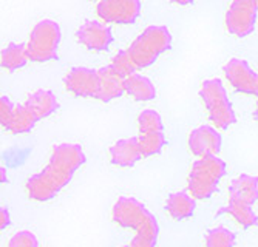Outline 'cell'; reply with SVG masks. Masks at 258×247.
Wrapping results in <instances>:
<instances>
[{"instance_id":"2e32d148","label":"cell","mask_w":258,"mask_h":247,"mask_svg":"<svg viewBox=\"0 0 258 247\" xmlns=\"http://www.w3.org/2000/svg\"><path fill=\"white\" fill-rule=\"evenodd\" d=\"M25 105L40 121V119H46L54 113L59 107V101H57L56 95L53 92H50V90H37V92L31 93L27 98Z\"/></svg>"},{"instance_id":"7402d4cb","label":"cell","mask_w":258,"mask_h":247,"mask_svg":"<svg viewBox=\"0 0 258 247\" xmlns=\"http://www.w3.org/2000/svg\"><path fill=\"white\" fill-rule=\"evenodd\" d=\"M141 151H143L144 158H150V156H156L162 151L164 145H166V136L164 131H150V133H139L138 136Z\"/></svg>"},{"instance_id":"1f68e13d","label":"cell","mask_w":258,"mask_h":247,"mask_svg":"<svg viewBox=\"0 0 258 247\" xmlns=\"http://www.w3.org/2000/svg\"><path fill=\"white\" fill-rule=\"evenodd\" d=\"M121 247H132V245H130V244H128V245H121Z\"/></svg>"},{"instance_id":"83f0119b","label":"cell","mask_w":258,"mask_h":247,"mask_svg":"<svg viewBox=\"0 0 258 247\" xmlns=\"http://www.w3.org/2000/svg\"><path fill=\"white\" fill-rule=\"evenodd\" d=\"M11 224V216H10V210L4 206L0 209V227L2 229H7Z\"/></svg>"},{"instance_id":"30bf717a","label":"cell","mask_w":258,"mask_h":247,"mask_svg":"<svg viewBox=\"0 0 258 247\" xmlns=\"http://www.w3.org/2000/svg\"><path fill=\"white\" fill-rule=\"evenodd\" d=\"M65 88L78 98H96L99 92L98 70L88 66H75L63 77Z\"/></svg>"},{"instance_id":"d6a6232c","label":"cell","mask_w":258,"mask_h":247,"mask_svg":"<svg viewBox=\"0 0 258 247\" xmlns=\"http://www.w3.org/2000/svg\"><path fill=\"white\" fill-rule=\"evenodd\" d=\"M256 4H258V0H256Z\"/></svg>"},{"instance_id":"e0dca14e","label":"cell","mask_w":258,"mask_h":247,"mask_svg":"<svg viewBox=\"0 0 258 247\" xmlns=\"http://www.w3.org/2000/svg\"><path fill=\"white\" fill-rule=\"evenodd\" d=\"M166 209L173 219H187L195 213L197 198L190 192H175L167 198Z\"/></svg>"},{"instance_id":"5bb4252c","label":"cell","mask_w":258,"mask_h":247,"mask_svg":"<svg viewBox=\"0 0 258 247\" xmlns=\"http://www.w3.org/2000/svg\"><path fill=\"white\" fill-rule=\"evenodd\" d=\"M99 92L96 99L101 102H111L125 93V79L116 73L111 65H105L98 70Z\"/></svg>"},{"instance_id":"277c9868","label":"cell","mask_w":258,"mask_h":247,"mask_svg":"<svg viewBox=\"0 0 258 247\" xmlns=\"http://www.w3.org/2000/svg\"><path fill=\"white\" fill-rule=\"evenodd\" d=\"M224 175L226 162L218 154L203 156L192 164L187 178V189L197 199H209L217 192Z\"/></svg>"},{"instance_id":"603a6c76","label":"cell","mask_w":258,"mask_h":247,"mask_svg":"<svg viewBox=\"0 0 258 247\" xmlns=\"http://www.w3.org/2000/svg\"><path fill=\"white\" fill-rule=\"evenodd\" d=\"M237 236L224 226H218L207 230L206 247H235Z\"/></svg>"},{"instance_id":"3957f363","label":"cell","mask_w":258,"mask_h":247,"mask_svg":"<svg viewBox=\"0 0 258 247\" xmlns=\"http://www.w3.org/2000/svg\"><path fill=\"white\" fill-rule=\"evenodd\" d=\"M172 47V33L164 25H150L141 33L127 48L136 66L147 68Z\"/></svg>"},{"instance_id":"8992f818","label":"cell","mask_w":258,"mask_h":247,"mask_svg":"<svg viewBox=\"0 0 258 247\" xmlns=\"http://www.w3.org/2000/svg\"><path fill=\"white\" fill-rule=\"evenodd\" d=\"M60 39H62V31L56 20L43 19L37 22L33 27L27 42V51L30 60L43 63L57 59Z\"/></svg>"},{"instance_id":"f546056e","label":"cell","mask_w":258,"mask_h":247,"mask_svg":"<svg viewBox=\"0 0 258 247\" xmlns=\"http://www.w3.org/2000/svg\"><path fill=\"white\" fill-rule=\"evenodd\" d=\"M0 173H2V183H7L8 178H7V170L5 167H0Z\"/></svg>"},{"instance_id":"484cf974","label":"cell","mask_w":258,"mask_h":247,"mask_svg":"<svg viewBox=\"0 0 258 247\" xmlns=\"http://www.w3.org/2000/svg\"><path fill=\"white\" fill-rule=\"evenodd\" d=\"M8 247H39V239L31 230H20L11 236Z\"/></svg>"},{"instance_id":"6da1fadb","label":"cell","mask_w":258,"mask_h":247,"mask_svg":"<svg viewBox=\"0 0 258 247\" xmlns=\"http://www.w3.org/2000/svg\"><path fill=\"white\" fill-rule=\"evenodd\" d=\"M85 153L79 144H57L53 147L46 167L27 181L28 196L39 203L53 199L85 162Z\"/></svg>"},{"instance_id":"ba28073f","label":"cell","mask_w":258,"mask_h":247,"mask_svg":"<svg viewBox=\"0 0 258 247\" xmlns=\"http://www.w3.org/2000/svg\"><path fill=\"white\" fill-rule=\"evenodd\" d=\"M141 0H99L96 14L105 24L130 25L141 16Z\"/></svg>"},{"instance_id":"7a4b0ae2","label":"cell","mask_w":258,"mask_h":247,"mask_svg":"<svg viewBox=\"0 0 258 247\" xmlns=\"http://www.w3.org/2000/svg\"><path fill=\"white\" fill-rule=\"evenodd\" d=\"M111 216L118 226L135 232L132 247H156L159 224L155 215L136 198L121 196L113 206Z\"/></svg>"},{"instance_id":"cb8c5ba5","label":"cell","mask_w":258,"mask_h":247,"mask_svg":"<svg viewBox=\"0 0 258 247\" xmlns=\"http://www.w3.org/2000/svg\"><path fill=\"white\" fill-rule=\"evenodd\" d=\"M110 65H111V68H113L116 73H118L119 76H122L124 79L128 77L130 74L136 73V70H139L138 66H136V63H135V60L132 59L130 53H128L127 50H121V51L116 53V54L113 56Z\"/></svg>"},{"instance_id":"d6986e66","label":"cell","mask_w":258,"mask_h":247,"mask_svg":"<svg viewBox=\"0 0 258 247\" xmlns=\"http://www.w3.org/2000/svg\"><path fill=\"white\" fill-rule=\"evenodd\" d=\"M39 119L34 116L33 111L25 105H16L14 107V111L10 118V121L5 124V130L10 131V133H14V134H22V133H28L34 128L36 122Z\"/></svg>"},{"instance_id":"9a60e30c","label":"cell","mask_w":258,"mask_h":247,"mask_svg":"<svg viewBox=\"0 0 258 247\" xmlns=\"http://www.w3.org/2000/svg\"><path fill=\"white\" fill-rule=\"evenodd\" d=\"M229 198L253 206L258 201V176L240 175L229 186Z\"/></svg>"},{"instance_id":"44dd1931","label":"cell","mask_w":258,"mask_h":247,"mask_svg":"<svg viewBox=\"0 0 258 247\" xmlns=\"http://www.w3.org/2000/svg\"><path fill=\"white\" fill-rule=\"evenodd\" d=\"M223 212L229 213L244 229L252 227L258 222V216L253 212L252 206L246 204V203H241V201H237V199H230L229 198V203L223 209Z\"/></svg>"},{"instance_id":"4316f807","label":"cell","mask_w":258,"mask_h":247,"mask_svg":"<svg viewBox=\"0 0 258 247\" xmlns=\"http://www.w3.org/2000/svg\"><path fill=\"white\" fill-rule=\"evenodd\" d=\"M14 107L13 102L10 101L8 96H2L0 98V124H2V127H5V124L10 121L11 115H13V111H14Z\"/></svg>"},{"instance_id":"f1b7e54d","label":"cell","mask_w":258,"mask_h":247,"mask_svg":"<svg viewBox=\"0 0 258 247\" xmlns=\"http://www.w3.org/2000/svg\"><path fill=\"white\" fill-rule=\"evenodd\" d=\"M175 5H181V7H187V5H192L195 0H170Z\"/></svg>"},{"instance_id":"52a82bcc","label":"cell","mask_w":258,"mask_h":247,"mask_svg":"<svg viewBox=\"0 0 258 247\" xmlns=\"http://www.w3.org/2000/svg\"><path fill=\"white\" fill-rule=\"evenodd\" d=\"M256 0H232L224 17L226 30L240 39L250 36L256 27Z\"/></svg>"},{"instance_id":"d4e9b609","label":"cell","mask_w":258,"mask_h":247,"mask_svg":"<svg viewBox=\"0 0 258 247\" xmlns=\"http://www.w3.org/2000/svg\"><path fill=\"white\" fill-rule=\"evenodd\" d=\"M138 128H139V133L164 131V122L158 111L144 110L138 115Z\"/></svg>"},{"instance_id":"ac0fdd59","label":"cell","mask_w":258,"mask_h":247,"mask_svg":"<svg viewBox=\"0 0 258 247\" xmlns=\"http://www.w3.org/2000/svg\"><path fill=\"white\" fill-rule=\"evenodd\" d=\"M125 93L138 102H149L156 98V88L147 76L133 73L125 77Z\"/></svg>"},{"instance_id":"9c48e42d","label":"cell","mask_w":258,"mask_h":247,"mask_svg":"<svg viewBox=\"0 0 258 247\" xmlns=\"http://www.w3.org/2000/svg\"><path fill=\"white\" fill-rule=\"evenodd\" d=\"M223 71L229 84L238 93L258 98V73L250 68L247 60L233 57L223 66Z\"/></svg>"},{"instance_id":"ffe728a7","label":"cell","mask_w":258,"mask_h":247,"mask_svg":"<svg viewBox=\"0 0 258 247\" xmlns=\"http://www.w3.org/2000/svg\"><path fill=\"white\" fill-rule=\"evenodd\" d=\"M30 60L28 51H27V43H10L8 47H5L2 50V54H0V62H2V66L8 71H16L20 70L27 65V62Z\"/></svg>"},{"instance_id":"4dcf8cb0","label":"cell","mask_w":258,"mask_h":247,"mask_svg":"<svg viewBox=\"0 0 258 247\" xmlns=\"http://www.w3.org/2000/svg\"><path fill=\"white\" fill-rule=\"evenodd\" d=\"M253 119L258 122V102H256V107H255V110H253Z\"/></svg>"},{"instance_id":"5b68a950","label":"cell","mask_w":258,"mask_h":247,"mask_svg":"<svg viewBox=\"0 0 258 247\" xmlns=\"http://www.w3.org/2000/svg\"><path fill=\"white\" fill-rule=\"evenodd\" d=\"M201 101L207 110L209 119L218 130H227L235 124L237 115L226 92V87L220 79H207L200 88Z\"/></svg>"},{"instance_id":"7c38bea8","label":"cell","mask_w":258,"mask_h":247,"mask_svg":"<svg viewBox=\"0 0 258 247\" xmlns=\"http://www.w3.org/2000/svg\"><path fill=\"white\" fill-rule=\"evenodd\" d=\"M189 150L197 158L210 154H218L223 145V136L218 128L214 125H200L194 128L189 134Z\"/></svg>"},{"instance_id":"4fadbf2b","label":"cell","mask_w":258,"mask_h":247,"mask_svg":"<svg viewBox=\"0 0 258 247\" xmlns=\"http://www.w3.org/2000/svg\"><path fill=\"white\" fill-rule=\"evenodd\" d=\"M141 158H144L138 138H124L116 141L110 147V161L113 166L128 169L133 167Z\"/></svg>"},{"instance_id":"8fae6325","label":"cell","mask_w":258,"mask_h":247,"mask_svg":"<svg viewBox=\"0 0 258 247\" xmlns=\"http://www.w3.org/2000/svg\"><path fill=\"white\" fill-rule=\"evenodd\" d=\"M76 39L87 50L91 51H105L113 43V31L105 24L99 20H87L76 31Z\"/></svg>"}]
</instances>
